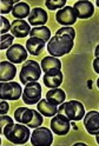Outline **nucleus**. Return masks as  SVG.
I'll return each instance as SVG.
<instances>
[{"label":"nucleus","instance_id":"nucleus-16","mask_svg":"<svg viewBox=\"0 0 99 146\" xmlns=\"http://www.w3.org/2000/svg\"><path fill=\"white\" fill-rule=\"evenodd\" d=\"M17 74V68L11 61H1L0 62V80L1 83L13 80Z\"/></svg>","mask_w":99,"mask_h":146},{"label":"nucleus","instance_id":"nucleus-2","mask_svg":"<svg viewBox=\"0 0 99 146\" xmlns=\"http://www.w3.org/2000/svg\"><path fill=\"white\" fill-rule=\"evenodd\" d=\"M3 134L5 135V138L7 140H10L13 144L17 145H23L26 144L31 137L30 127L25 126L23 124H11L6 126L3 130Z\"/></svg>","mask_w":99,"mask_h":146},{"label":"nucleus","instance_id":"nucleus-4","mask_svg":"<svg viewBox=\"0 0 99 146\" xmlns=\"http://www.w3.org/2000/svg\"><path fill=\"white\" fill-rule=\"evenodd\" d=\"M58 113L66 115L70 120L78 121V120L84 119L85 110H84V105L80 102L71 100V102L62 103L60 105V107L58 108Z\"/></svg>","mask_w":99,"mask_h":146},{"label":"nucleus","instance_id":"nucleus-15","mask_svg":"<svg viewBox=\"0 0 99 146\" xmlns=\"http://www.w3.org/2000/svg\"><path fill=\"white\" fill-rule=\"evenodd\" d=\"M11 31H12V35L15 36V38H25L26 35L31 33V27L29 23H26L25 20L17 19L11 25Z\"/></svg>","mask_w":99,"mask_h":146},{"label":"nucleus","instance_id":"nucleus-14","mask_svg":"<svg viewBox=\"0 0 99 146\" xmlns=\"http://www.w3.org/2000/svg\"><path fill=\"white\" fill-rule=\"evenodd\" d=\"M73 10L77 14V18L80 19H87V18L92 17L93 12H94V7L93 4L90 1H77L73 5Z\"/></svg>","mask_w":99,"mask_h":146},{"label":"nucleus","instance_id":"nucleus-8","mask_svg":"<svg viewBox=\"0 0 99 146\" xmlns=\"http://www.w3.org/2000/svg\"><path fill=\"white\" fill-rule=\"evenodd\" d=\"M23 94L21 86L15 83H1L0 85V98L1 100H18Z\"/></svg>","mask_w":99,"mask_h":146},{"label":"nucleus","instance_id":"nucleus-23","mask_svg":"<svg viewBox=\"0 0 99 146\" xmlns=\"http://www.w3.org/2000/svg\"><path fill=\"white\" fill-rule=\"evenodd\" d=\"M31 36H34V38H39L41 40H44L45 42L50 41L51 38V31L50 29H47L46 26H38V27H33L31 30Z\"/></svg>","mask_w":99,"mask_h":146},{"label":"nucleus","instance_id":"nucleus-35","mask_svg":"<svg viewBox=\"0 0 99 146\" xmlns=\"http://www.w3.org/2000/svg\"><path fill=\"white\" fill-rule=\"evenodd\" d=\"M97 6L99 7V0H98V1H97Z\"/></svg>","mask_w":99,"mask_h":146},{"label":"nucleus","instance_id":"nucleus-20","mask_svg":"<svg viewBox=\"0 0 99 146\" xmlns=\"http://www.w3.org/2000/svg\"><path fill=\"white\" fill-rule=\"evenodd\" d=\"M38 111L44 115V117H54L58 113V108L56 105H52L49 103L46 99H43L37 105Z\"/></svg>","mask_w":99,"mask_h":146},{"label":"nucleus","instance_id":"nucleus-28","mask_svg":"<svg viewBox=\"0 0 99 146\" xmlns=\"http://www.w3.org/2000/svg\"><path fill=\"white\" fill-rule=\"evenodd\" d=\"M11 124H14L13 120H12V118L6 115V114H1V117H0V127H1V133H3V130L5 129V127L8 126V125H11Z\"/></svg>","mask_w":99,"mask_h":146},{"label":"nucleus","instance_id":"nucleus-7","mask_svg":"<svg viewBox=\"0 0 99 146\" xmlns=\"http://www.w3.org/2000/svg\"><path fill=\"white\" fill-rule=\"evenodd\" d=\"M31 144L34 146H50L53 143L52 131L47 127H37L31 134Z\"/></svg>","mask_w":99,"mask_h":146},{"label":"nucleus","instance_id":"nucleus-27","mask_svg":"<svg viewBox=\"0 0 99 146\" xmlns=\"http://www.w3.org/2000/svg\"><path fill=\"white\" fill-rule=\"evenodd\" d=\"M56 35H68V36H71L72 39H74L76 32L71 26H65V27H61L60 30H58L56 32Z\"/></svg>","mask_w":99,"mask_h":146},{"label":"nucleus","instance_id":"nucleus-9","mask_svg":"<svg viewBox=\"0 0 99 146\" xmlns=\"http://www.w3.org/2000/svg\"><path fill=\"white\" fill-rule=\"evenodd\" d=\"M71 129L70 119L61 113H57L51 120V130L58 135H66Z\"/></svg>","mask_w":99,"mask_h":146},{"label":"nucleus","instance_id":"nucleus-21","mask_svg":"<svg viewBox=\"0 0 99 146\" xmlns=\"http://www.w3.org/2000/svg\"><path fill=\"white\" fill-rule=\"evenodd\" d=\"M41 68L44 73H47L53 70H61V62L56 57H52V56L45 57L41 60Z\"/></svg>","mask_w":99,"mask_h":146},{"label":"nucleus","instance_id":"nucleus-19","mask_svg":"<svg viewBox=\"0 0 99 146\" xmlns=\"http://www.w3.org/2000/svg\"><path fill=\"white\" fill-rule=\"evenodd\" d=\"M66 94L61 88H51L46 93V100L52 105H61L65 102Z\"/></svg>","mask_w":99,"mask_h":146},{"label":"nucleus","instance_id":"nucleus-10","mask_svg":"<svg viewBox=\"0 0 99 146\" xmlns=\"http://www.w3.org/2000/svg\"><path fill=\"white\" fill-rule=\"evenodd\" d=\"M27 52L26 48L20 44H14L6 51V57L12 64H21L27 58Z\"/></svg>","mask_w":99,"mask_h":146},{"label":"nucleus","instance_id":"nucleus-1","mask_svg":"<svg viewBox=\"0 0 99 146\" xmlns=\"http://www.w3.org/2000/svg\"><path fill=\"white\" fill-rule=\"evenodd\" d=\"M73 48V39L68 35H54L47 44V51L52 57H62Z\"/></svg>","mask_w":99,"mask_h":146},{"label":"nucleus","instance_id":"nucleus-6","mask_svg":"<svg viewBox=\"0 0 99 146\" xmlns=\"http://www.w3.org/2000/svg\"><path fill=\"white\" fill-rule=\"evenodd\" d=\"M41 100V85L37 81L27 83L23 92V102L27 105H34Z\"/></svg>","mask_w":99,"mask_h":146},{"label":"nucleus","instance_id":"nucleus-12","mask_svg":"<svg viewBox=\"0 0 99 146\" xmlns=\"http://www.w3.org/2000/svg\"><path fill=\"white\" fill-rule=\"evenodd\" d=\"M84 126L88 134H99V112L90 111L84 115Z\"/></svg>","mask_w":99,"mask_h":146},{"label":"nucleus","instance_id":"nucleus-34","mask_svg":"<svg viewBox=\"0 0 99 146\" xmlns=\"http://www.w3.org/2000/svg\"><path fill=\"white\" fill-rule=\"evenodd\" d=\"M97 86H98V88H99V78H98V80H97Z\"/></svg>","mask_w":99,"mask_h":146},{"label":"nucleus","instance_id":"nucleus-5","mask_svg":"<svg viewBox=\"0 0 99 146\" xmlns=\"http://www.w3.org/2000/svg\"><path fill=\"white\" fill-rule=\"evenodd\" d=\"M41 77V67L34 60H27L20 71V81L23 84H27L31 81H37Z\"/></svg>","mask_w":99,"mask_h":146},{"label":"nucleus","instance_id":"nucleus-26","mask_svg":"<svg viewBox=\"0 0 99 146\" xmlns=\"http://www.w3.org/2000/svg\"><path fill=\"white\" fill-rule=\"evenodd\" d=\"M13 5H14L13 0H1L0 1V6H1L0 11H1V14H7L11 11H13V7H14Z\"/></svg>","mask_w":99,"mask_h":146},{"label":"nucleus","instance_id":"nucleus-13","mask_svg":"<svg viewBox=\"0 0 99 146\" xmlns=\"http://www.w3.org/2000/svg\"><path fill=\"white\" fill-rule=\"evenodd\" d=\"M44 85L49 88H58L62 83V73L61 70H53L45 73L44 77Z\"/></svg>","mask_w":99,"mask_h":146},{"label":"nucleus","instance_id":"nucleus-17","mask_svg":"<svg viewBox=\"0 0 99 146\" xmlns=\"http://www.w3.org/2000/svg\"><path fill=\"white\" fill-rule=\"evenodd\" d=\"M29 23L32 26H44L47 23V13L41 7H34L29 17Z\"/></svg>","mask_w":99,"mask_h":146},{"label":"nucleus","instance_id":"nucleus-3","mask_svg":"<svg viewBox=\"0 0 99 146\" xmlns=\"http://www.w3.org/2000/svg\"><path fill=\"white\" fill-rule=\"evenodd\" d=\"M14 119L24 124L26 126H29L30 129H37L39 127L44 119H43V114L40 112L33 111V110L26 108V107H18L14 111Z\"/></svg>","mask_w":99,"mask_h":146},{"label":"nucleus","instance_id":"nucleus-22","mask_svg":"<svg viewBox=\"0 0 99 146\" xmlns=\"http://www.w3.org/2000/svg\"><path fill=\"white\" fill-rule=\"evenodd\" d=\"M12 14L14 18L17 19H25L26 17H30L31 14V10H30V6L26 4V3H18L14 7H13V11H12Z\"/></svg>","mask_w":99,"mask_h":146},{"label":"nucleus","instance_id":"nucleus-31","mask_svg":"<svg viewBox=\"0 0 99 146\" xmlns=\"http://www.w3.org/2000/svg\"><path fill=\"white\" fill-rule=\"evenodd\" d=\"M93 70L99 74V57L93 60Z\"/></svg>","mask_w":99,"mask_h":146},{"label":"nucleus","instance_id":"nucleus-33","mask_svg":"<svg viewBox=\"0 0 99 146\" xmlns=\"http://www.w3.org/2000/svg\"><path fill=\"white\" fill-rule=\"evenodd\" d=\"M96 141H97V144L99 145V134H97V135H96Z\"/></svg>","mask_w":99,"mask_h":146},{"label":"nucleus","instance_id":"nucleus-24","mask_svg":"<svg viewBox=\"0 0 99 146\" xmlns=\"http://www.w3.org/2000/svg\"><path fill=\"white\" fill-rule=\"evenodd\" d=\"M66 4V0H46L45 1V6H46L49 10L51 11H54L58 10V8H64Z\"/></svg>","mask_w":99,"mask_h":146},{"label":"nucleus","instance_id":"nucleus-32","mask_svg":"<svg viewBox=\"0 0 99 146\" xmlns=\"http://www.w3.org/2000/svg\"><path fill=\"white\" fill-rule=\"evenodd\" d=\"M94 56H96V58H98L99 57V45L96 47V51H94Z\"/></svg>","mask_w":99,"mask_h":146},{"label":"nucleus","instance_id":"nucleus-18","mask_svg":"<svg viewBox=\"0 0 99 146\" xmlns=\"http://www.w3.org/2000/svg\"><path fill=\"white\" fill-rule=\"evenodd\" d=\"M44 48H45V41L39 38L31 36V38L27 39V41H26V50H27L29 53L32 54V56H39L44 51Z\"/></svg>","mask_w":99,"mask_h":146},{"label":"nucleus","instance_id":"nucleus-29","mask_svg":"<svg viewBox=\"0 0 99 146\" xmlns=\"http://www.w3.org/2000/svg\"><path fill=\"white\" fill-rule=\"evenodd\" d=\"M0 21H1V34H6L8 30H11L10 23H8V20L5 17H0Z\"/></svg>","mask_w":99,"mask_h":146},{"label":"nucleus","instance_id":"nucleus-11","mask_svg":"<svg viewBox=\"0 0 99 146\" xmlns=\"http://www.w3.org/2000/svg\"><path fill=\"white\" fill-rule=\"evenodd\" d=\"M56 19L62 26H71L77 21V14L73 10V7L65 6L64 8H61V10L57 12Z\"/></svg>","mask_w":99,"mask_h":146},{"label":"nucleus","instance_id":"nucleus-30","mask_svg":"<svg viewBox=\"0 0 99 146\" xmlns=\"http://www.w3.org/2000/svg\"><path fill=\"white\" fill-rule=\"evenodd\" d=\"M8 108H10V105L7 104L6 100H3V102L0 103V113H1V114H6L8 112Z\"/></svg>","mask_w":99,"mask_h":146},{"label":"nucleus","instance_id":"nucleus-25","mask_svg":"<svg viewBox=\"0 0 99 146\" xmlns=\"http://www.w3.org/2000/svg\"><path fill=\"white\" fill-rule=\"evenodd\" d=\"M14 36L11 34H3L1 35V44H0V48L1 50H8L12 46Z\"/></svg>","mask_w":99,"mask_h":146}]
</instances>
